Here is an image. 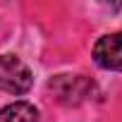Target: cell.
<instances>
[{"label": "cell", "instance_id": "1", "mask_svg": "<svg viewBox=\"0 0 122 122\" xmlns=\"http://www.w3.org/2000/svg\"><path fill=\"white\" fill-rule=\"evenodd\" d=\"M48 91L65 105H79L93 96L96 84L84 74H57L48 81Z\"/></svg>", "mask_w": 122, "mask_h": 122}, {"label": "cell", "instance_id": "2", "mask_svg": "<svg viewBox=\"0 0 122 122\" xmlns=\"http://www.w3.org/2000/svg\"><path fill=\"white\" fill-rule=\"evenodd\" d=\"M34 84V74L31 70L22 62L17 55H0V91H7V93H26Z\"/></svg>", "mask_w": 122, "mask_h": 122}, {"label": "cell", "instance_id": "3", "mask_svg": "<svg viewBox=\"0 0 122 122\" xmlns=\"http://www.w3.org/2000/svg\"><path fill=\"white\" fill-rule=\"evenodd\" d=\"M93 60L103 70L122 72V31L101 36L93 46Z\"/></svg>", "mask_w": 122, "mask_h": 122}, {"label": "cell", "instance_id": "4", "mask_svg": "<svg viewBox=\"0 0 122 122\" xmlns=\"http://www.w3.org/2000/svg\"><path fill=\"white\" fill-rule=\"evenodd\" d=\"M3 122H38V110L26 101H15L3 108Z\"/></svg>", "mask_w": 122, "mask_h": 122}]
</instances>
